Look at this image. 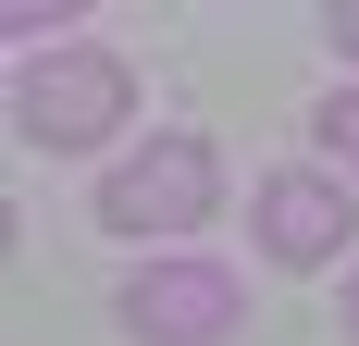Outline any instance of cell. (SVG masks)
Wrapping results in <instances>:
<instances>
[{"mask_svg": "<svg viewBox=\"0 0 359 346\" xmlns=\"http://www.w3.org/2000/svg\"><path fill=\"white\" fill-rule=\"evenodd\" d=\"M111 321L137 346H223L248 321V272H236V260H149V272L111 297Z\"/></svg>", "mask_w": 359, "mask_h": 346, "instance_id": "2", "label": "cell"}, {"mask_svg": "<svg viewBox=\"0 0 359 346\" xmlns=\"http://www.w3.org/2000/svg\"><path fill=\"white\" fill-rule=\"evenodd\" d=\"M334 50H347V62H359V0H347V13H334Z\"/></svg>", "mask_w": 359, "mask_h": 346, "instance_id": "6", "label": "cell"}, {"mask_svg": "<svg viewBox=\"0 0 359 346\" xmlns=\"http://www.w3.org/2000/svg\"><path fill=\"white\" fill-rule=\"evenodd\" d=\"M310 137H323L334 161H347V186H359V87H334V99L310 111Z\"/></svg>", "mask_w": 359, "mask_h": 346, "instance_id": "5", "label": "cell"}, {"mask_svg": "<svg viewBox=\"0 0 359 346\" xmlns=\"http://www.w3.org/2000/svg\"><path fill=\"white\" fill-rule=\"evenodd\" d=\"M124 99H137V74L111 62V50H50V62L13 74V124L37 148H100L124 124Z\"/></svg>", "mask_w": 359, "mask_h": 346, "instance_id": "3", "label": "cell"}, {"mask_svg": "<svg viewBox=\"0 0 359 346\" xmlns=\"http://www.w3.org/2000/svg\"><path fill=\"white\" fill-rule=\"evenodd\" d=\"M260 247L273 272H323L347 247V173H260Z\"/></svg>", "mask_w": 359, "mask_h": 346, "instance_id": "4", "label": "cell"}, {"mask_svg": "<svg viewBox=\"0 0 359 346\" xmlns=\"http://www.w3.org/2000/svg\"><path fill=\"white\" fill-rule=\"evenodd\" d=\"M223 210V148L211 137H149L124 173H100V223L111 235H186Z\"/></svg>", "mask_w": 359, "mask_h": 346, "instance_id": "1", "label": "cell"}, {"mask_svg": "<svg viewBox=\"0 0 359 346\" xmlns=\"http://www.w3.org/2000/svg\"><path fill=\"white\" fill-rule=\"evenodd\" d=\"M347 334H359V272H347Z\"/></svg>", "mask_w": 359, "mask_h": 346, "instance_id": "7", "label": "cell"}]
</instances>
